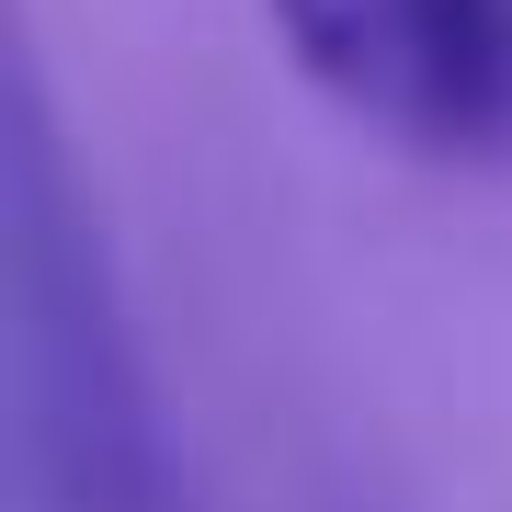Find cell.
I'll return each mask as SVG.
<instances>
[{
  "mask_svg": "<svg viewBox=\"0 0 512 512\" xmlns=\"http://www.w3.org/2000/svg\"><path fill=\"white\" fill-rule=\"evenodd\" d=\"M0 194H12V365H23V421H35V467H46L57 512H183L148 376L126 353V319H114L92 205L69 194L35 69L12 80Z\"/></svg>",
  "mask_w": 512,
  "mask_h": 512,
  "instance_id": "1",
  "label": "cell"
},
{
  "mask_svg": "<svg viewBox=\"0 0 512 512\" xmlns=\"http://www.w3.org/2000/svg\"><path fill=\"white\" fill-rule=\"evenodd\" d=\"M262 12L353 126L421 160L512 148V0H262Z\"/></svg>",
  "mask_w": 512,
  "mask_h": 512,
  "instance_id": "2",
  "label": "cell"
}]
</instances>
